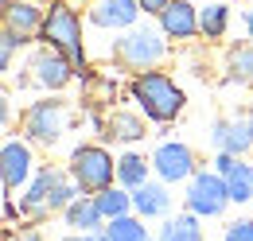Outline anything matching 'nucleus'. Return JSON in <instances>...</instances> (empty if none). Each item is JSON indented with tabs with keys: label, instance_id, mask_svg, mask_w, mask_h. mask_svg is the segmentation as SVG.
Here are the masks:
<instances>
[{
	"label": "nucleus",
	"instance_id": "25",
	"mask_svg": "<svg viewBox=\"0 0 253 241\" xmlns=\"http://www.w3.org/2000/svg\"><path fill=\"white\" fill-rule=\"evenodd\" d=\"M97 206L105 214V222H113V218H121V214L132 210V195H125L121 187H105V191L97 195Z\"/></svg>",
	"mask_w": 253,
	"mask_h": 241
},
{
	"label": "nucleus",
	"instance_id": "11",
	"mask_svg": "<svg viewBox=\"0 0 253 241\" xmlns=\"http://www.w3.org/2000/svg\"><path fill=\"white\" fill-rule=\"evenodd\" d=\"M140 16L136 0H90V24L105 31H128Z\"/></svg>",
	"mask_w": 253,
	"mask_h": 241
},
{
	"label": "nucleus",
	"instance_id": "34",
	"mask_svg": "<svg viewBox=\"0 0 253 241\" xmlns=\"http://www.w3.org/2000/svg\"><path fill=\"white\" fill-rule=\"evenodd\" d=\"M4 4H12V0H4Z\"/></svg>",
	"mask_w": 253,
	"mask_h": 241
},
{
	"label": "nucleus",
	"instance_id": "35",
	"mask_svg": "<svg viewBox=\"0 0 253 241\" xmlns=\"http://www.w3.org/2000/svg\"><path fill=\"white\" fill-rule=\"evenodd\" d=\"M207 4H214V0H207Z\"/></svg>",
	"mask_w": 253,
	"mask_h": 241
},
{
	"label": "nucleus",
	"instance_id": "31",
	"mask_svg": "<svg viewBox=\"0 0 253 241\" xmlns=\"http://www.w3.org/2000/svg\"><path fill=\"white\" fill-rule=\"evenodd\" d=\"M242 20H246V31H250V35H253V0H250V8L242 12Z\"/></svg>",
	"mask_w": 253,
	"mask_h": 241
},
{
	"label": "nucleus",
	"instance_id": "4",
	"mask_svg": "<svg viewBox=\"0 0 253 241\" xmlns=\"http://www.w3.org/2000/svg\"><path fill=\"white\" fill-rule=\"evenodd\" d=\"M164 55H168V35H164L160 28H128L125 35L113 39V47H109L113 66H121V70H128V74L152 70Z\"/></svg>",
	"mask_w": 253,
	"mask_h": 241
},
{
	"label": "nucleus",
	"instance_id": "26",
	"mask_svg": "<svg viewBox=\"0 0 253 241\" xmlns=\"http://www.w3.org/2000/svg\"><path fill=\"white\" fill-rule=\"evenodd\" d=\"M28 39L20 35V31H12V28H4L0 31V66L4 70H12V59H16V47H24Z\"/></svg>",
	"mask_w": 253,
	"mask_h": 241
},
{
	"label": "nucleus",
	"instance_id": "22",
	"mask_svg": "<svg viewBox=\"0 0 253 241\" xmlns=\"http://www.w3.org/2000/svg\"><path fill=\"white\" fill-rule=\"evenodd\" d=\"M226 28H230V8H226L222 0L207 4V8L199 12V35H203V39H222Z\"/></svg>",
	"mask_w": 253,
	"mask_h": 241
},
{
	"label": "nucleus",
	"instance_id": "17",
	"mask_svg": "<svg viewBox=\"0 0 253 241\" xmlns=\"http://www.w3.org/2000/svg\"><path fill=\"white\" fill-rule=\"evenodd\" d=\"M168 206H171V195H168L164 179L144 183V187L132 191V210L140 214V218H160V214H168Z\"/></svg>",
	"mask_w": 253,
	"mask_h": 241
},
{
	"label": "nucleus",
	"instance_id": "21",
	"mask_svg": "<svg viewBox=\"0 0 253 241\" xmlns=\"http://www.w3.org/2000/svg\"><path fill=\"white\" fill-rule=\"evenodd\" d=\"M105 238L109 241H152V234H148V226H144V218L136 214H121V218H113L109 226H105Z\"/></svg>",
	"mask_w": 253,
	"mask_h": 241
},
{
	"label": "nucleus",
	"instance_id": "13",
	"mask_svg": "<svg viewBox=\"0 0 253 241\" xmlns=\"http://www.w3.org/2000/svg\"><path fill=\"white\" fill-rule=\"evenodd\" d=\"M160 31L168 39H195L199 35V12L191 0H171L164 12H160Z\"/></svg>",
	"mask_w": 253,
	"mask_h": 241
},
{
	"label": "nucleus",
	"instance_id": "33",
	"mask_svg": "<svg viewBox=\"0 0 253 241\" xmlns=\"http://www.w3.org/2000/svg\"><path fill=\"white\" fill-rule=\"evenodd\" d=\"M250 120H253V105H250Z\"/></svg>",
	"mask_w": 253,
	"mask_h": 241
},
{
	"label": "nucleus",
	"instance_id": "6",
	"mask_svg": "<svg viewBox=\"0 0 253 241\" xmlns=\"http://www.w3.org/2000/svg\"><path fill=\"white\" fill-rule=\"evenodd\" d=\"M20 128H24V136L32 144H47V148L59 144V136L66 128V101H59V97L32 101L24 109V117H20Z\"/></svg>",
	"mask_w": 253,
	"mask_h": 241
},
{
	"label": "nucleus",
	"instance_id": "24",
	"mask_svg": "<svg viewBox=\"0 0 253 241\" xmlns=\"http://www.w3.org/2000/svg\"><path fill=\"white\" fill-rule=\"evenodd\" d=\"M117 97V82L109 78V74H86V109H101V105H109Z\"/></svg>",
	"mask_w": 253,
	"mask_h": 241
},
{
	"label": "nucleus",
	"instance_id": "9",
	"mask_svg": "<svg viewBox=\"0 0 253 241\" xmlns=\"http://www.w3.org/2000/svg\"><path fill=\"white\" fill-rule=\"evenodd\" d=\"M152 167H156V175L164 183H183L199 171L195 152H191L183 140H164V144L152 152Z\"/></svg>",
	"mask_w": 253,
	"mask_h": 241
},
{
	"label": "nucleus",
	"instance_id": "5",
	"mask_svg": "<svg viewBox=\"0 0 253 241\" xmlns=\"http://www.w3.org/2000/svg\"><path fill=\"white\" fill-rule=\"evenodd\" d=\"M66 171H70V179L78 183L82 195H101L105 187H113V179H117V160L101 144H78L70 152V167Z\"/></svg>",
	"mask_w": 253,
	"mask_h": 241
},
{
	"label": "nucleus",
	"instance_id": "29",
	"mask_svg": "<svg viewBox=\"0 0 253 241\" xmlns=\"http://www.w3.org/2000/svg\"><path fill=\"white\" fill-rule=\"evenodd\" d=\"M0 120H4V128L12 124V97H8V93L0 97Z\"/></svg>",
	"mask_w": 253,
	"mask_h": 241
},
{
	"label": "nucleus",
	"instance_id": "2",
	"mask_svg": "<svg viewBox=\"0 0 253 241\" xmlns=\"http://www.w3.org/2000/svg\"><path fill=\"white\" fill-rule=\"evenodd\" d=\"M132 101L144 109V117L156 120V124H171V120L183 113V90L164 74V70H144V74H132Z\"/></svg>",
	"mask_w": 253,
	"mask_h": 241
},
{
	"label": "nucleus",
	"instance_id": "14",
	"mask_svg": "<svg viewBox=\"0 0 253 241\" xmlns=\"http://www.w3.org/2000/svg\"><path fill=\"white\" fill-rule=\"evenodd\" d=\"M148 136V124L144 117L128 113V109H113L109 117L101 120V140H121V144H132V140H144Z\"/></svg>",
	"mask_w": 253,
	"mask_h": 241
},
{
	"label": "nucleus",
	"instance_id": "7",
	"mask_svg": "<svg viewBox=\"0 0 253 241\" xmlns=\"http://www.w3.org/2000/svg\"><path fill=\"white\" fill-rule=\"evenodd\" d=\"M187 210L199 214V218H218L226 206H230V191H226V179L218 171H195L187 179Z\"/></svg>",
	"mask_w": 253,
	"mask_h": 241
},
{
	"label": "nucleus",
	"instance_id": "20",
	"mask_svg": "<svg viewBox=\"0 0 253 241\" xmlns=\"http://www.w3.org/2000/svg\"><path fill=\"white\" fill-rule=\"evenodd\" d=\"M148 167H152V160H144V156L128 152V156L117 160V183H121L125 191H136V187H144V183H148Z\"/></svg>",
	"mask_w": 253,
	"mask_h": 241
},
{
	"label": "nucleus",
	"instance_id": "32",
	"mask_svg": "<svg viewBox=\"0 0 253 241\" xmlns=\"http://www.w3.org/2000/svg\"><path fill=\"white\" fill-rule=\"evenodd\" d=\"M20 241H43V238H39L35 230H28V234H24V238H20Z\"/></svg>",
	"mask_w": 253,
	"mask_h": 241
},
{
	"label": "nucleus",
	"instance_id": "15",
	"mask_svg": "<svg viewBox=\"0 0 253 241\" xmlns=\"http://www.w3.org/2000/svg\"><path fill=\"white\" fill-rule=\"evenodd\" d=\"M63 214H66V226L74 234H101V226H105V214L97 206V195H78Z\"/></svg>",
	"mask_w": 253,
	"mask_h": 241
},
{
	"label": "nucleus",
	"instance_id": "3",
	"mask_svg": "<svg viewBox=\"0 0 253 241\" xmlns=\"http://www.w3.org/2000/svg\"><path fill=\"white\" fill-rule=\"evenodd\" d=\"M39 39L47 43V47H55V51H63L70 66H74V74H90L86 70V51H82V20H78V12L63 4V0H55L51 8H47V16H43V28H39Z\"/></svg>",
	"mask_w": 253,
	"mask_h": 241
},
{
	"label": "nucleus",
	"instance_id": "10",
	"mask_svg": "<svg viewBox=\"0 0 253 241\" xmlns=\"http://www.w3.org/2000/svg\"><path fill=\"white\" fill-rule=\"evenodd\" d=\"M211 144L214 152H230V156H246L253 148V120L250 117H222L211 124Z\"/></svg>",
	"mask_w": 253,
	"mask_h": 241
},
{
	"label": "nucleus",
	"instance_id": "30",
	"mask_svg": "<svg viewBox=\"0 0 253 241\" xmlns=\"http://www.w3.org/2000/svg\"><path fill=\"white\" fill-rule=\"evenodd\" d=\"M63 241H109V238H105V230H101V234H70V238H63Z\"/></svg>",
	"mask_w": 253,
	"mask_h": 241
},
{
	"label": "nucleus",
	"instance_id": "1",
	"mask_svg": "<svg viewBox=\"0 0 253 241\" xmlns=\"http://www.w3.org/2000/svg\"><path fill=\"white\" fill-rule=\"evenodd\" d=\"M82 191H78V183L70 179V171L63 167H43L32 183H28V195H24V214L32 218V222H47L51 214L66 210L74 199H78Z\"/></svg>",
	"mask_w": 253,
	"mask_h": 241
},
{
	"label": "nucleus",
	"instance_id": "28",
	"mask_svg": "<svg viewBox=\"0 0 253 241\" xmlns=\"http://www.w3.org/2000/svg\"><path fill=\"white\" fill-rule=\"evenodd\" d=\"M136 4H140V12H148V16H160V12H164L171 0H136Z\"/></svg>",
	"mask_w": 253,
	"mask_h": 241
},
{
	"label": "nucleus",
	"instance_id": "12",
	"mask_svg": "<svg viewBox=\"0 0 253 241\" xmlns=\"http://www.w3.org/2000/svg\"><path fill=\"white\" fill-rule=\"evenodd\" d=\"M32 175V148L24 140H4V152H0V179H4V191H16L24 187Z\"/></svg>",
	"mask_w": 253,
	"mask_h": 241
},
{
	"label": "nucleus",
	"instance_id": "19",
	"mask_svg": "<svg viewBox=\"0 0 253 241\" xmlns=\"http://www.w3.org/2000/svg\"><path fill=\"white\" fill-rule=\"evenodd\" d=\"M226 82L253 86V43H238L226 55Z\"/></svg>",
	"mask_w": 253,
	"mask_h": 241
},
{
	"label": "nucleus",
	"instance_id": "8",
	"mask_svg": "<svg viewBox=\"0 0 253 241\" xmlns=\"http://www.w3.org/2000/svg\"><path fill=\"white\" fill-rule=\"evenodd\" d=\"M28 70H32V78L28 82H35L39 90H47V93H59L74 78V66H70V59H66L63 51H55V47H39L32 55V62H28Z\"/></svg>",
	"mask_w": 253,
	"mask_h": 241
},
{
	"label": "nucleus",
	"instance_id": "23",
	"mask_svg": "<svg viewBox=\"0 0 253 241\" xmlns=\"http://www.w3.org/2000/svg\"><path fill=\"white\" fill-rule=\"evenodd\" d=\"M160 241H203V226H199V214H179L171 218L164 230H160Z\"/></svg>",
	"mask_w": 253,
	"mask_h": 241
},
{
	"label": "nucleus",
	"instance_id": "16",
	"mask_svg": "<svg viewBox=\"0 0 253 241\" xmlns=\"http://www.w3.org/2000/svg\"><path fill=\"white\" fill-rule=\"evenodd\" d=\"M43 8H35V4H28V0H12V4H4V28L20 31L24 39H32V35H39V28H43Z\"/></svg>",
	"mask_w": 253,
	"mask_h": 241
},
{
	"label": "nucleus",
	"instance_id": "27",
	"mask_svg": "<svg viewBox=\"0 0 253 241\" xmlns=\"http://www.w3.org/2000/svg\"><path fill=\"white\" fill-rule=\"evenodd\" d=\"M226 241H253V218L230 222V226H226Z\"/></svg>",
	"mask_w": 253,
	"mask_h": 241
},
{
	"label": "nucleus",
	"instance_id": "18",
	"mask_svg": "<svg viewBox=\"0 0 253 241\" xmlns=\"http://www.w3.org/2000/svg\"><path fill=\"white\" fill-rule=\"evenodd\" d=\"M222 179L230 191V202H253V163H242V156H238Z\"/></svg>",
	"mask_w": 253,
	"mask_h": 241
}]
</instances>
